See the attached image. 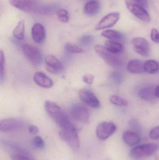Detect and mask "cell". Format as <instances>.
<instances>
[{"instance_id":"cell-1","label":"cell","mask_w":159,"mask_h":160,"mask_svg":"<svg viewBox=\"0 0 159 160\" xmlns=\"http://www.w3.org/2000/svg\"><path fill=\"white\" fill-rule=\"evenodd\" d=\"M44 109L49 115L61 129L76 128L63 110L57 103L50 101L44 103Z\"/></svg>"},{"instance_id":"cell-2","label":"cell","mask_w":159,"mask_h":160,"mask_svg":"<svg viewBox=\"0 0 159 160\" xmlns=\"http://www.w3.org/2000/svg\"><path fill=\"white\" fill-rule=\"evenodd\" d=\"M95 52L107 64L115 68H119L123 65V62L118 54H114L108 51L105 47L97 45L94 47Z\"/></svg>"},{"instance_id":"cell-3","label":"cell","mask_w":159,"mask_h":160,"mask_svg":"<svg viewBox=\"0 0 159 160\" xmlns=\"http://www.w3.org/2000/svg\"><path fill=\"white\" fill-rule=\"evenodd\" d=\"M11 5L21 11L29 13H44V7L32 0H9Z\"/></svg>"},{"instance_id":"cell-4","label":"cell","mask_w":159,"mask_h":160,"mask_svg":"<svg viewBox=\"0 0 159 160\" xmlns=\"http://www.w3.org/2000/svg\"><path fill=\"white\" fill-rule=\"evenodd\" d=\"M61 139L64 141L74 151H77L80 147V141L76 128L61 129L59 132Z\"/></svg>"},{"instance_id":"cell-5","label":"cell","mask_w":159,"mask_h":160,"mask_svg":"<svg viewBox=\"0 0 159 160\" xmlns=\"http://www.w3.org/2000/svg\"><path fill=\"white\" fill-rule=\"evenodd\" d=\"M158 148V146L156 144L141 145L133 148L130 155L134 159H140L153 155L157 150Z\"/></svg>"},{"instance_id":"cell-6","label":"cell","mask_w":159,"mask_h":160,"mask_svg":"<svg viewBox=\"0 0 159 160\" xmlns=\"http://www.w3.org/2000/svg\"><path fill=\"white\" fill-rule=\"evenodd\" d=\"M23 120L16 118H8L0 121V131L7 132L22 129L25 127Z\"/></svg>"},{"instance_id":"cell-7","label":"cell","mask_w":159,"mask_h":160,"mask_svg":"<svg viewBox=\"0 0 159 160\" xmlns=\"http://www.w3.org/2000/svg\"><path fill=\"white\" fill-rule=\"evenodd\" d=\"M125 4L129 11L134 16L145 22L150 21V17L145 8L132 0H125Z\"/></svg>"},{"instance_id":"cell-8","label":"cell","mask_w":159,"mask_h":160,"mask_svg":"<svg viewBox=\"0 0 159 160\" xmlns=\"http://www.w3.org/2000/svg\"><path fill=\"white\" fill-rule=\"evenodd\" d=\"M22 51L25 57L33 65L37 66L43 61V55L38 49L32 45L25 44L22 47Z\"/></svg>"},{"instance_id":"cell-9","label":"cell","mask_w":159,"mask_h":160,"mask_svg":"<svg viewBox=\"0 0 159 160\" xmlns=\"http://www.w3.org/2000/svg\"><path fill=\"white\" fill-rule=\"evenodd\" d=\"M116 129V126L113 122H103L96 128V135L100 140L105 141L111 137Z\"/></svg>"},{"instance_id":"cell-10","label":"cell","mask_w":159,"mask_h":160,"mask_svg":"<svg viewBox=\"0 0 159 160\" xmlns=\"http://www.w3.org/2000/svg\"><path fill=\"white\" fill-rule=\"evenodd\" d=\"M71 115L73 118L77 122L87 123L89 122L90 113L88 110L84 105L75 104L71 109Z\"/></svg>"},{"instance_id":"cell-11","label":"cell","mask_w":159,"mask_h":160,"mask_svg":"<svg viewBox=\"0 0 159 160\" xmlns=\"http://www.w3.org/2000/svg\"><path fill=\"white\" fill-rule=\"evenodd\" d=\"M79 96L81 100L91 108L98 109L101 107L99 99L90 89L82 88L79 90Z\"/></svg>"},{"instance_id":"cell-12","label":"cell","mask_w":159,"mask_h":160,"mask_svg":"<svg viewBox=\"0 0 159 160\" xmlns=\"http://www.w3.org/2000/svg\"><path fill=\"white\" fill-rule=\"evenodd\" d=\"M135 52L143 57H148L150 54V45L148 41L143 38H135L131 41Z\"/></svg>"},{"instance_id":"cell-13","label":"cell","mask_w":159,"mask_h":160,"mask_svg":"<svg viewBox=\"0 0 159 160\" xmlns=\"http://www.w3.org/2000/svg\"><path fill=\"white\" fill-rule=\"evenodd\" d=\"M120 18V14L119 12H113L104 17L96 26V30H103L110 28L114 26L118 21Z\"/></svg>"},{"instance_id":"cell-14","label":"cell","mask_w":159,"mask_h":160,"mask_svg":"<svg viewBox=\"0 0 159 160\" xmlns=\"http://www.w3.org/2000/svg\"><path fill=\"white\" fill-rule=\"evenodd\" d=\"M45 64L47 70L51 74H59L63 70V67L61 63L54 55H47L45 58Z\"/></svg>"},{"instance_id":"cell-15","label":"cell","mask_w":159,"mask_h":160,"mask_svg":"<svg viewBox=\"0 0 159 160\" xmlns=\"http://www.w3.org/2000/svg\"><path fill=\"white\" fill-rule=\"evenodd\" d=\"M31 34L33 40L35 43L37 44L43 43L46 36L44 26L41 23H35L32 28Z\"/></svg>"},{"instance_id":"cell-16","label":"cell","mask_w":159,"mask_h":160,"mask_svg":"<svg viewBox=\"0 0 159 160\" xmlns=\"http://www.w3.org/2000/svg\"><path fill=\"white\" fill-rule=\"evenodd\" d=\"M0 144L3 147L13 151L15 154H25L29 155V153L21 146L17 143L10 140L1 139L0 140Z\"/></svg>"},{"instance_id":"cell-17","label":"cell","mask_w":159,"mask_h":160,"mask_svg":"<svg viewBox=\"0 0 159 160\" xmlns=\"http://www.w3.org/2000/svg\"><path fill=\"white\" fill-rule=\"evenodd\" d=\"M33 80L37 85L44 88H50L53 85L52 80L42 72L35 73L34 76Z\"/></svg>"},{"instance_id":"cell-18","label":"cell","mask_w":159,"mask_h":160,"mask_svg":"<svg viewBox=\"0 0 159 160\" xmlns=\"http://www.w3.org/2000/svg\"><path fill=\"white\" fill-rule=\"evenodd\" d=\"M123 139L126 144L129 146L137 145L141 141L138 132L134 131H127L123 134Z\"/></svg>"},{"instance_id":"cell-19","label":"cell","mask_w":159,"mask_h":160,"mask_svg":"<svg viewBox=\"0 0 159 160\" xmlns=\"http://www.w3.org/2000/svg\"><path fill=\"white\" fill-rule=\"evenodd\" d=\"M101 4L98 1L92 0L86 3L84 7V11L86 15L90 17L95 16L100 12Z\"/></svg>"},{"instance_id":"cell-20","label":"cell","mask_w":159,"mask_h":160,"mask_svg":"<svg viewBox=\"0 0 159 160\" xmlns=\"http://www.w3.org/2000/svg\"><path fill=\"white\" fill-rule=\"evenodd\" d=\"M144 64L142 61L139 60H131L128 63V70L132 74H137L145 72Z\"/></svg>"},{"instance_id":"cell-21","label":"cell","mask_w":159,"mask_h":160,"mask_svg":"<svg viewBox=\"0 0 159 160\" xmlns=\"http://www.w3.org/2000/svg\"><path fill=\"white\" fill-rule=\"evenodd\" d=\"M138 96L142 99L147 101H150L156 98L155 88L151 87H147L140 89Z\"/></svg>"},{"instance_id":"cell-22","label":"cell","mask_w":159,"mask_h":160,"mask_svg":"<svg viewBox=\"0 0 159 160\" xmlns=\"http://www.w3.org/2000/svg\"><path fill=\"white\" fill-rule=\"evenodd\" d=\"M105 48L110 52L118 54L123 50V47L120 43L114 40H106L105 42Z\"/></svg>"},{"instance_id":"cell-23","label":"cell","mask_w":159,"mask_h":160,"mask_svg":"<svg viewBox=\"0 0 159 160\" xmlns=\"http://www.w3.org/2000/svg\"><path fill=\"white\" fill-rule=\"evenodd\" d=\"M25 33V22L21 20L19 22L13 31L14 37L19 40H22L24 38Z\"/></svg>"},{"instance_id":"cell-24","label":"cell","mask_w":159,"mask_h":160,"mask_svg":"<svg viewBox=\"0 0 159 160\" xmlns=\"http://www.w3.org/2000/svg\"><path fill=\"white\" fill-rule=\"evenodd\" d=\"M145 72L148 74H153L157 73L159 69L158 63L155 60H150L146 61L144 64Z\"/></svg>"},{"instance_id":"cell-25","label":"cell","mask_w":159,"mask_h":160,"mask_svg":"<svg viewBox=\"0 0 159 160\" xmlns=\"http://www.w3.org/2000/svg\"><path fill=\"white\" fill-rule=\"evenodd\" d=\"M101 35L111 40L117 41L122 39V35L119 32L114 30H106L102 32Z\"/></svg>"},{"instance_id":"cell-26","label":"cell","mask_w":159,"mask_h":160,"mask_svg":"<svg viewBox=\"0 0 159 160\" xmlns=\"http://www.w3.org/2000/svg\"><path fill=\"white\" fill-rule=\"evenodd\" d=\"M109 100L112 104L116 106L122 107V106H128V102L125 99L121 98L119 96L113 95L110 96Z\"/></svg>"},{"instance_id":"cell-27","label":"cell","mask_w":159,"mask_h":160,"mask_svg":"<svg viewBox=\"0 0 159 160\" xmlns=\"http://www.w3.org/2000/svg\"><path fill=\"white\" fill-rule=\"evenodd\" d=\"M5 77V58L3 52L0 51V82L2 83Z\"/></svg>"},{"instance_id":"cell-28","label":"cell","mask_w":159,"mask_h":160,"mask_svg":"<svg viewBox=\"0 0 159 160\" xmlns=\"http://www.w3.org/2000/svg\"><path fill=\"white\" fill-rule=\"evenodd\" d=\"M56 14H57L58 19L61 22L67 23L69 21V13L66 9H63V8L58 9L57 10Z\"/></svg>"},{"instance_id":"cell-29","label":"cell","mask_w":159,"mask_h":160,"mask_svg":"<svg viewBox=\"0 0 159 160\" xmlns=\"http://www.w3.org/2000/svg\"><path fill=\"white\" fill-rule=\"evenodd\" d=\"M64 48L67 52L71 53H82L84 51L81 47L72 43H67Z\"/></svg>"},{"instance_id":"cell-30","label":"cell","mask_w":159,"mask_h":160,"mask_svg":"<svg viewBox=\"0 0 159 160\" xmlns=\"http://www.w3.org/2000/svg\"><path fill=\"white\" fill-rule=\"evenodd\" d=\"M33 145L36 148L44 149L45 147V143L44 140L40 136H35L32 141Z\"/></svg>"},{"instance_id":"cell-31","label":"cell","mask_w":159,"mask_h":160,"mask_svg":"<svg viewBox=\"0 0 159 160\" xmlns=\"http://www.w3.org/2000/svg\"><path fill=\"white\" fill-rule=\"evenodd\" d=\"M93 40V37L91 35H84L79 38V42L82 46H88L92 43Z\"/></svg>"},{"instance_id":"cell-32","label":"cell","mask_w":159,"mask_h":160,"mask_svg":"<svg viewBox=\"0 0 159 160\" xmlns=\"http://www.w3.org/2000/svg\"><path fill=\"white\" fill-rule=\"evenodd\" d=\"M11 158L12 160H34L29 154H13Z\"/></svg>"},{"instance_id":"cell-33","label":"cell","mask_w":159,"mask_h":160,"mask_svg":"<svg viewBox=\"0 0 159 160\" xmlns=\"http://www.w3.org/2000/svg\"><path fill=\"white\" fill-rule=\"evenodd\" d=\"M149 137L150 139L153 140H157L159 139V126L155 127L150 131Z\"/></svg>"},{"instance_id":"cell-34","label":"cell","mask_w":159,"mask_h":160,"mask_svg":"<svg viewBox=\"0 0 159 160\" xmlns=\"http://www.w3.org/2000/svg\"><path fill=\"white\" fill-rule=\"evenodd\" d=\"M111 78L113 81L117 83H120L123 80L122 75L119 72H114L111 75Z\"/></svg>"},{"instance_id":"cell-35","label":"cell","mask_w":159,"mask_h":160,"mask_svg":"<svg viewBox=\"0 0 159 160\" xmlns=\"http://www.w3.org/2000/svg\"><path fill=\"white\" fill-rule=\"evenodd\" d=\"M150 36L151 39L153 42L159 43V32L157 29L153 28L152 29Z\"/></svg>"},{"instance_id":"cell-36","label":"cell","mask_w":159,"mask_h":160,"mask_svg":"<svg viewBox=\"0 0 159 160\" xmlns=\"http://www.w3.org/2000/svg\"><path fill=\"white\" fill-rule=\"evenodd\" d=\"M94 79V76L92 74H86L83 76L82 80L83 82L87 84H91Z\"/></svg>"},{"instance_id":"cell-37","label":"cell","mask_w":159,"mask_h":160,"mask_svg":"<svg viewBox=\"0 0 159 160\" xmlns=\"http://www.w3.org/2000/svg\"><path fill=\"white\" fill-rule=\"evenodd\" d=\"M28 130H29V132L30 134H36L38 133L39 129L36 126L32 125L29 126V128H28Z\"/></svg>"},{"instance_id":"cell-38","label":"cell","mask_w":159,"mask_h":160,"mask_svg":"<svg viewBox=\"0 0 159 160\" xmlns=\"http://www.w3.org/2000/svg\"><path fill=\"white\" fill-rule=\"evenodd\" d=\"M134 2L140 5L144 8H147L148 7V2L147 0H133Z\"/></svg>"},{"instance_id":"cell-39","label":"cell","mask_w":159,"mask_h":160,"mask_svg":"<svg viewBox=\"0 0 159 160\" xmlns=\"http://www.w3.org/2000/svg\"><path fill=\"white\" fill-rule=\"evenodd\" d=\"M130 125L132 128L135 130V132H138V131H140V126L138 125V123L136 122V121L134 120H132L130 122ZM139 133V132H138Z\"/></svg>"},{"instance_id":"cell-40","label":"cell","mask_w":159,"mask_h":160,"mask_svg":"<svg viewBox=\"0 0 159 160\" xmlns=\"http://www.w3.org/2000/svg\"><path fill=\"white\" fill-rule=\"evenodd\" d=\"M155 92L156 98H159V84L155 88Z\"/></svg>"},{"instance_id":"cell-41","label":"cell","mask_w":159,"mask_h":160,"mask_svg":"<svg viewBox=\"0 0 159 160\" xmlns=\"http://www.w3.org/2000/svg\"></svg>"}]
</instances>
